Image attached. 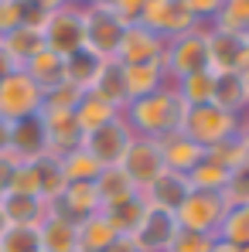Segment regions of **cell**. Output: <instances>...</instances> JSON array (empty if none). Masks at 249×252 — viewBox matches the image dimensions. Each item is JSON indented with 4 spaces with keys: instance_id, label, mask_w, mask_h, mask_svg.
<instances>
[{
    "instance_id": "obj_1",
    "label": "cell",
    "mask_w": 249,
    "mask_h": 252,
    "mask_svg": "<svg viewBox=\"0 0 249 252\" xmlns=\"http://www.w3.org/2000/svg\"><path fill=\"white\" fill-rule=\"evenodd\" d=\"M184 113L188 106L181 102L178 89L174 85H164L143 99H133L126 102L123 109V120L130 123L133 136H147V140H161L167 133H178L181 123H184Z\"/></svg>"
},
{
    "instance_id": "obj_2",
    "label": "cell",
    "mask_w": 249,
    "mask_h": 252,
    "mask_svg": "<svg viewBox=\"0 0 249 252\" xmlns=\"http://www.w3.org/2000/svg\"><path fill=\"white\" fill-rule=\"evenodd\" d=\"M208 34H212V28L198 24V28H191L188 34H178V38L167 41L161 65H164L171 85L181 82L184 75H195V72H202V68H212V65H208Z\"/></svg>"
},
{
    "instance_id": "obj_3",
    "label": "cell",
    "mask_w": 249,
    "mask_h": 252,
    "mask_svg": "<svg viewBox=\"0 0 249 252\" xmlns=\"http://www.w3.org/2000/svg\"><path fill=\"white\" fill-rule=\"evenodd\" d=\"M181 133H184L188 140H195L202 150H212V147H218V143H225L229 136L239 133V120H236L232 113L218 109L215 102H208V106H191V109L184 113Z\"/></svg>"
},
{
    "instance_id": "obj_4",
    "label": "cell",
    "mask_w": 249,
    "mask_h": 252,
    "mask_svg": "<svg viewBox=\"0 0 249 252\" xmlns=\"http://www.w3.org/2000/svg\"><path fill=\"white\" fill-rule=\"evenodd\" d=\"M41 109H44V92L28 79L24 68L10 72V75L0 82V120L21 123V120L41 116Z\"/></svg>"
},
{
    "instance_id": "obj_5",
    "label": "cell",
    "mask_w": 249,
    "mask_h": 252,
    "mask_svg": "<svg viewBox=\"0 0 249 252\" xmlns=\"http://www.w3.org/2000/svg\"><path fill=\"white\" fill-rule=\"evenodd\" d=\"M44 48L55 51L58 58H72L75 51L85 48V24H82V7H58L55 14H48L41 24Z\"/></svg>"
},
{
    "instance_id": "obj_6",
    "label": "cell",
    "mask_w": 249,
    "mask_h": 252,
    "mask_svg": "<svg viewBox=\"0 0 249 252\" xmlns=\"http://www.w3.org/2000/svg\"><path fill=\"white\" fill-rule=\"evenodd\" d=\"M133 140H137V136H133L130 123H126L123 116H116L113 123H106V126H99V129H92V133H85L82 136V150L99 164V167H120Z\"/></svg>"
},
{
    "instance_id": "obj_7",
    "label": "cell",
    "mask_w": 249,
    "mask_h": 252,
    "mask_svg": "<svg viewBox=\"0 0 249 252\" xmlns=\"http://www.w3.org/2000/svg\"><path fill=\"white\" fill-rule=\"evenodd\" d=\"M82 24H85V51L99 55L103 62H116V48L123 38V24L109 7L85 3L82 7Z\"/></svg>"
},
{
    "instance_id": "obj_8",
    "label": "cell",
    "mask_w": 249,
    "mask_h": 252,
    "mask_svg": "<svg viewBox=\"0 0 249 252\" xmlns=\"http://www.w3.org/2000/svg\"><path fill=\"white\" fill-rule=\"evenodd\" d=\"M225 198L222 194H208V191H191L188 201L174 211L178 225L184 232H202V235H218V225L225 218Z\"/></svg>"
},
{
    "instance_id": "obj_9",
    "label": "cell",
    "mask_w": 249,
    "mask_h": 252,
    "mask_svg": "<svg viewBox=\"0 0 249 252\" xmlns=\"http://www.w3.org/2000/svg\"><path fill=\"white\" fill-rule=\"evenodd\" d=\"M178 232H181V225H178L174 211H164V208L147 205L143 215H140V221L133 225L130 239L140 246V252H167Z\"/></svg>"
},
{
    "instance_id": "obj_10",
    "label": "cell",
    "mask_w": 249,
    "mask_h": 252,
    "mask_svg": "<svg viewBox=\"0 0 249 252\" xmlns=\"http://www.w3.org/2000/svg\"><path fill=\"white\" fill-rule=\"evenodd\" d=\"M140 24L150 28L154 34H161L164 41L178 38V34H188L191 28H198V21L188 14V7L181 0H147Z\"/></svg>"
},
{
    "instance_id": "obj_11",
    "label": "cell",
    "mask_w": 249,
    "mask_h": 252,
    "mask_svg": "<svg viewBox=\"0 0 249 252\" xmlns=\"http://www.w3.org/2000/svg\"><path fill=\"white\" fill-rule=\"evenodd\" d=\"M120 167L126 170V177H130L140 191H147V188L164 174L161 143H157V140H147V136H137V140L130 143V150H126V157H123Z\"/></svg>"
},
{
    "instance_id": "obj_12",
    "label": "cell",
    "mask_w": 249,
    "mask_h": 252,
    "mask_svg": "<svg viewBox=\"0 0 249 252\" xmlns=\"http://www.w3.org/2000/svg\"><path fill=\"white\" fill-rule=\"evenodd\" d=\"M164 48H167V41L161 34H154L143 24H130V28H123V38H120V48H116V62L120 65L161 62L164 58Z\"/></svg>"
},
{
    "instance_id": "obj_13",
    "label": "cell",
    "mask_w": 249,
    "mask_h": 252,
    "mask_svg": "<svg viewBox=\"0 0 249 252\" xmlns=\"http://www.w3.org/2000/svg\"><path fill=\"white\" fill-rule=\"evenodd\" d=\"M41 126H44V140H48V154L51 157H65V154L82 147L85 133L79 129L72 113H65V109H41Z\"/></svg>"
},
{
    "instance_id": "obj_14",
    "label": "cell",
    "mask_w": 249,
    "mask_h": 252,
    "mask_svg": "<svg viewBox=\"0 0 249 252\" xmlns=\"http://www.w3.org/2000/svg\"><path fill=\"white\" fill-rule=\"evenodd\" d=\"M51 208L58 215H65L69 221H75V225L85 221V218H92L96 211H103L99 194H96V181H69L65 191L51 201Z\"/></svg>"
},
{
    "instance_id": "obj_15",
    "label": "cell",
    "mask_w": 249,
    "mask_h": 252,
    "mask_svg": "<svg viewBox=\"0 0 249 252\" xmlns=\"http://www.w3.org/2000/svg\"><path fill=\"white\" fill-rule=\"evenodd\" d=\"M157 143H161L164 170H174V174H184V177H188L191 170L205 160V150H202L195 140H188L181 129H178V133H167V136H161Z\"/></svg>"
},
{
    "instance_id": "obj_16",
    "label": "cell",
    "mask_w": 249,
    "mask_h": 252,
    "mask_svg": "<svg viewBox=\"0 0 249 252\" xmlns=\"http://www.w3.org/2000/svg\"><path fill=\"white\" fill-rule=\"evenodd\" d=\"M51 211V201H44L38 194H17V191H7L0 198V215L7 225H41Z\"/></svg>"
},
{
    "instance_id": "obj_17",
    "label": "cell",
    "mask_w": 249,
    "mask_h": 252,
    "mask_svg": "<svg viewBox=\"0 0 249 252\" xmlns=\"http://www.w3.org/2000/svg\"><path fill=\"white\" fill-rule=\"evenodd\" d=\"M243 62H246V38L212 28V34H208V65L215 72H239Z\"/></svg>"
},
{
    "instance_id": "obj_18",
    "label": "cell",
    "mask_w": 249,
    "mask_h": 252,
    "mask_svg": "<svg viewBox=\"0 0 249 252\" xmlns=\"http://www.w3.org/2000/svg\"><path fill=\"white\" fill-rule=\"evenodd\" d=\"M41 252H79V225L51 208L48 218L38 225Z\"/></svg>"
},
{
    "instance_id": "obj_19",
    "label": "cell",
    "mask_w": 249,
    "mask_h": 252,
    "mask_svg": "<svg viewBox=\"0 0 249 252\" xmlns=\"http://www.w3.org/2000/svg\"><path fill=\"white\" fill-rule=\"evenodd\" d=\"M188 194H191V181H188L184 174H174V170H164V174L143 191L147 205L164 208V211H178L188 201Z\"/></svg>"
},
{
    "instance_id": "obj_20",
    "label": "cell",
    "mask_w": 249,
    "mask_h": 252,
    "mask_svg": "<svg viewBox=\"0 0 249 252\" xmlns=\"http://www.w3.org/2000/svg\"><path fill=\"white\" fill-rule=\"evenodd\" d=\"M171 85L164 65L161 62H143V65H123V89H126V102L143 99L157 89Z\"/></svg>"
},
{
    "instance_id": "obj_21",
    "label": "cell",
    "mask_w": 249,
    "mask_h": 252,
    "mask_svg": "<svg viewBox=\"0 0 249 252\" xmlns=\"http://www.w3.org/2000/svg\"><path fill=\"white\" fill-rule=\"evenodd\" d=\"M10 154H14L17 160H38V157L48 154V140H44L41 116L10 123Z\"/></svg>"
},
{
    "instance_id": "obj_22",
    "label": "cell",
    "mask_w": 249,
    "mask_h": 252,
    "mask_svg": "<svg viewBox=\"0 0 249 252\" xmlns=\"http://www.w3.org/2000/svg\"><path fill=\"white\" fill-rule=\"evenodd\" d=\"M72 116H75V123L82 133H92V129H99V126L113 123L116 116H123V109H116L113 102H106L99 92H82V99L75 102V109H72Z\"/></svg>"
},
{
    "instance_id": "obj_23",
    "label": "cell",
    "mask_w": 249,
    "mask_h": 252,
    "mask_svg": "<svg viewBox=\"0 0 249 252\" xmlns=\"http://www.w3.org/2000/svg\"><path fill=\"white\" fill-rule=\"evenodd\" d=\"M96 194H99V205L103 208H113L120 201H130L140 194V188L126 177L123 167H103L99 177H96Z\"/></svg>"
},
{
    "instance_id": "obj_24",
    "label": "cell",
    "mask_w": 249,
    "mask_h": 252,
    "mask_svg": "<svg viewBox=\"0 0 249 252\" xmlns=\"http://www.w3.org/2000/svg\"><path fill=\"white\" fill-rule=\"evenodd\" d=\"M103 68H106V62L82 48L72 58H65V82L75 85L79 92H92L96 82H99V75H103Z\"/></svg>"
},
{
    "instance_id": "obj_25",
    "label": "cell",
    "mask_w": 249,
    "mask_h": 252,
    "mask_svg": "<svg viewBox=\"0 0 249 252\" xmlns=\"http://www.w3.org/2000/svg\"><path fill=\"white\" fill-rule=\"evenodd\" d=\"M215 75H218V79H215V99H212V102H215L218 109H225V113L239 116V113L249 106L243 72H215Z\"/></svg>"
},
{
    "instance_id": "obj_26",
    "label": "cell",
    "mask_w": 249,
    "mask_h": 252,
    "mask_svg": "<svg viewBox=\"0 0 249 252\" xmlns=\"http://www.w3.org/2000/svg\"><path fill=\"white\" fill-rule=\"evenodd\" d=\"M0 44L7 48V55L14 58L17 68H24L38 51H44V38H41V28H31V24H21L14 28L7 38H0Z\"/></svg>"
},
{
    "instance_id": "obj_27",
    "label": "cell",
    "mask_w": 249,
    "mask_h": 252,
    "mask_svg": "<svg viewBox=\"0 0 249 252\" xmlns=\"http://www.w3.org/2000/svg\"><path fill=\"white\" fill-rule=\"evenodd\" d=\"M24 72H28V79L38 85L41 92H51L55 85L65 82V58H58L55 51H38L28 65H24Z\"/></svg>"
},
{
    "instance_id": "obj_28",
    "label": "cell",
    "mask_w": 249,
    "mask_h": 252,
    "mask_svg": "<svg viewBox=\"0 0 249 252\" xmlns=\"http://www.w3.org/2000/svg\"><path fill=\"white\" fill-rule=\"evenodd\" d=\"M116 239H120V232L109 225V218L103 211L79 221V252H106Z\"/></svg>"
},
{
    "instance_id": "obj_29",
    "label": "cell",
    "mask_w": 249,
    "mask_h": 252,
    "mask_svg": "<svg viewBox=\"0 0 249 252\" xmlns=\"http://www.w3.org/2000/svg\"><path fill=\"white\" fill-rule=\"evenodd\" d=\"M215 68H202V72H195V75H184L181 82H174L178 89V95H181V102L191 109V106H208L212 99H215Z\"/></svg>"
},
{
    "instance_id": "obj_30",
    "label": "cell",
    "mask_w": 249,
    "mask_h": 252,
    "mask_svg": "<svg viewBox=\"0 0 249 252\" xmlns=\"http://www.w3.org/2000/svg\"><path fill=\"white\" fill-rule=\"evenodd\" d=\"M215 31H225V34H249V0H222V10L212 24Z\"/></svg>"
},
{
    "instance_id": "obj_31",
    "label": "cell",
    "mask_w": 249,
    "mask_h": 252,
    "mask_svg": "<svg viewBox=\"0 0 249 252\" xmlns=\"http://www.w3.org/2000/svg\"><path fill=\"white\" fill-rule=\"evenodd\" d=\"M218 239L236 246V249H246L249 246V205H239V208H229L222 225H218Z\"/></svg>"
},
{
    "instance_id": "obj_32",
    "label": "cell",
    "mask_w": 249,
    "mask_h": 252,
    "mask_svg": "<svg viewBox=\"0 0 249 252\" xmlns=\"http://www.w3.org/2000/svg\"><path fill=\"white\" fill-rule=\"evenodd\" d=\"M35 170H38V181H41V198L44 201H55L62 191H65V174H62V160L58 157H51V154H44L38 160H31Z\"/></svg>"
},
{
    "instance_id": "obj_33",
    "label": "cell",
    "mask_w": 249,
    "mask_h": 252,
    "mask_svg": "<svg viewBox=\"0 0 249 252\" xmlns=\"http://www.w3.org/2000/svg\"><path fill=\"white\" fill-rule=\"evenodd\" d=\"M92 92H99L106 102H113L116 109H126V89H123V65L120 62H106V68H103V75H99V82Z\"/></svg>"
},
{
    "instance_id": "obj_34",
    "label": "cell",
    "mask_w": 249,
    "mask_h": 252,
    "mask_svg": "<svg viewBox=\"0 0 249 252\" xmlns=\"http://www.w3.org/2000/svg\"><path fill=\"white\" fill-rule=\"evenodd\" d=\"M205 157L212 160V164L225 167V170H236V167H243V164H249V154H246V140H243V133H236V136H229L225 143H218V147L205 150Z\"/></svg>"
},
{
    "instance_id": "obj_35",
    "label": "cell",
    "mask_w": 249,
    "mask_h": 252,
    "mask_svg": "<svg viewBox=\"0 0 249 252\" xmlns=\"http://www.w3.org/2000/svg\"><path fill=\"white\" fill-rule=\"evenodd\" d=\"M229 174L232 170L218 167V164H212V160H202L198 167L188 174V181H191V191H208V194H222V188H225V181H229Z\"/></svg>"
},
{
    "instance_id": "obj_36",
    "label": "cell",
    "mask_w": 249,
    "mask_h": 252,
    "mask_svg": "<svg viewBox=\"0 0 249 252\" xmlns=\"http://www.w3.org/2000/svg\"><path fill=\"white\" fill-rule=\"evenodd\" d=\"M0 252H41L35 225H7L0 235Z\"/></svg>"
},
{
    "instance_id": "obj_37",
    "label": "cell",
    "mask_w": 249,
    "mask_h": 252,
    "mask_svg": "<svg viewBox=\"0 0 249 252\" xmlns=\"http://www.w3.org/2000/svg\"><path fill=\"white\" fill-rule=\"evenodd\" d=\"M62 160V174H65V181H96L99 177V164L85 154L82 147L79 150H72V154H65V157H58Z\"/></svg>"
},
{
    "instance_id": "obj_38",
    "label": "cell",
    "mask_w": 249,
    "mask_h": 252,
    "mask_svg": "<svg viewBox=\"0 0 249 252\" xmlns=\"http://www.w3.org/2000/svg\"><path fill=\"white\" fill-rule=\"evenodd\" d=\"M222 198H225L229 208L249 205V164H243V167H236L229 174V181H225V188H222Z\"/></svg>"
},
{
    "instance_id": "obj_39",
    "label": "cell",
    "mask_w": 249,
    "mask_h": 252,
    "mask_svg": "<svg viewBox=\"0 0 249 252\" xmlns=\"http://www.w3.org/2000/svg\"><path fill=\"white\" fill-rule=\"evenodd\" d=\"M79 99H82V92L75 85L62 82V85H55L51 92H44V109H65V113H72Z\"/></svg>"
},
{
    "instance_id": "obj_40",
    "label": "cell",
    "mask_w": 249,
    "mask_h": 252,
    "mask_svg": "<svg viewBox=\"0 0 249 252\" xmlns=\"http://www.w3.org/2000/svg\"><path fill=\"white\" fill-rule=\"evenodd\" d=\"M212 242H215V235H202V232H178L174 235V242H171V249L167 252H208L212 249Z\"/></svg>"
},
{
    "instance_id": "obj_41",
    "label": "cell",
    "mask_w": 249,
    "mask_h": 252,
    "mask_svg": "<svg viewBox=\"0 0 249 252\" xmlns=\"http://www.w3.org/2000/svg\"><path fill=\"white\" fill-rule=\"evenodd\" d=\"M24 24V0H0V38Z\"/></svg>"
},
{
    "instance_id": "obj_42",
    "label": "cell",
    "mask_w": 249,
    "mask_h": 252,
    "mask_svg": "<svg viewBox=\"0 0 249 252\" xmlns=\"http://www.w3.org/2000/svg\"><path fill=\"white\" fill-rule=\"evenodd\" d=\"M143 7H147V0H113V3H109V10L116 14V21H120L123 28H130V24H140Z\"/></svg>"
},
{
    "instance_id": "obj_43",
    "label": "cell",
    "mask_w": 249,
    "mask_h": 252,
    "mask_svg": "<svg viewBox=\"0 0 249 252\" xmlns=\"http://www.w3.org/2000/svg\"><path fill=\"white\" fill-rule=\"evenodd\" d=\"M14 164H17L14 154H3V157H0V198L7 194V184H10V170H14Z\"/></svg>"
},
{
    "instance_id": "obj_44",
    "label": "cell",
    "mask_w": 249,
    "mask_h": 252,
    "mask_svg": "<svg viewBox=\"0 0 249 252\" xmlns=\"http://www.w3.org/2000/svg\"><path fill=\"white\" fill-rule=\"evenodd\" d=\"M31 10H41V14H55L58 7H65V0H24Z\"/></svg>"
},
{
    "instance_id": "obj_45",
    "label": "cell",
    "mask_w": 249,
    "mask_h": 252,
    "mask_svg": "<svg viewBox=\"0 0 249 252\" xmlns=\"http://www.w3.org/2000/svg\"><path fill=\"white\" fill-rule=\"evenodd\" d=\"M10 72H17V65H14V58L7 55V48L0 44V82H3V79H7Z\"/></svg>"
},
{
    "instance_id": "obj_46",
    "label": "cell",
    "mask_w": 249,
    "mask_h": 252,
    "mask_svg": "<svg viewBox=\"0 0 249 252\" xmlns=\"http://www.w3.org/2000/svg\"><path fill=\"white\" fill-rule=\"evenodd\" d=\"M106 252H140V246H137L130 235H120V239H116V242H113Z\"/></svg>"
},
{
    "instance_id": "obj_47",
    "label": "cell",
    "mask_w": 249,
    "mask_h": 252,
    "mask_svg": "<svg viewBox=\"0 0 249 252\" xmlns=\"http://www.w3.org/2000/svg\"><path fill=\"white\" fill-rule=\"evenodd\" d=\"M3 154H10V123L7 120H0V157Z\"/></svg>"
},
{
    "instance_id": "obj_48",
    "label": "cell",
    "mask_w": 249,
    "mask_h": 252,
    "mask_svg": "<svg viewBox=\"0 0 249 252\" xmlns=\"http://www.w3.org/2000/svg\"><path fill=\"white\" fill-rule=\"evenodd\" d=\"M208 252H239V249H236V246H229V242H222V239L215 235V242H212V249H208Z\"/></svg>"
},
{
    "instance_id": "obj_49",
    "label": "cell",
    "mask_w": 249,
    "mask_h": 252,
    "mask_svg": "<svg viewBox=\"0 0 249 252\" xmlns=\"http://www.w3.org/2000/svg\"><path fill=\"white\" fill-rule=\"evenodd\" d=\"M65 3H72V7H85L89 0H65Z\"/></svg>"
},
{
    "instance_id": "obj_50",
    "label": "cell",
    "mask_w": 249,
    "mask_h": 252,
    "mask_svg": "<svg viewBox=\"0 0 249 252\" xmlns=\"http://www.w3.org/2000/svg\"><path fill=\"white\" fill-rule=\"evenodd\" d=\"M243 79H246V95H249V65L243 68Z\"/></svg>"
},
{
    "instance_id": "obj_51",
    "label": "cell",
    "mask_w": 249,
    "mask_h": 252,
    "mask_svg": "<svg viewBox=\"0 0 249 252\" xmlns=\"http://www.w3.org/2000/svg\"><path fill=\"white\" fill-rule=\"evenodd\" d=\"M89 3H99V7H109L113 0H89Z\"/></svg>"
},
{
    "instance_id": "obj_52",
    "label": "cell",
    "mask_w": 249,
    "mask_h": 252,
    "mask_svg": "<svg viewBox=\"0 0 249 252\" xmlns=\"http://www.w3.org/2000/svg\"><path fill=\"white\" fill-rule=\"evenodd\" d=\"M3 228H7V221H3V215H0V235H3Z\"/></svg>"
},
{
    "instance_id": "obj_53",
    "label": "cell",
    "mask_w": 249,
    "mask_h": 252,
    "mask_svg": "<svg viewBox=\"0 0 249 252\" xmlns=\"http://www.w3.org/2000/svg\"><path fill=\"white\" fill-rule=\"evenodd\" d=\"M243 140H246V154H249V133H243Z\"/></svg>"
}]
</instances>
